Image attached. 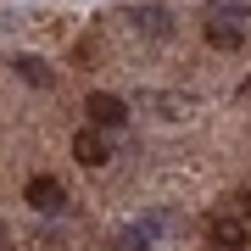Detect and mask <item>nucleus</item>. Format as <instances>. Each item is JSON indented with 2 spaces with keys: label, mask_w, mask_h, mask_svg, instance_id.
<instances>
[{
  "label": "nucleus",
  "mask_w": 251,
  "mask_h": 251,
  "mask_svg": "<svg viewBox=\"0 0 251 251\" xmlns=\"http://www.w3.org/2000/svg\"><path fill=\"white\" fill-rule=\"evenodd\" d=\"M140 106L156 117H190L196 112V95H173V90H140Z\"/></svg>",
  "instance_id": "f257e3e1"
},
{
  "label": "nucleus",
  "mask_w": 251,
  "mask_h": 251,
  "mask_svg": "<svg viewBox=\"0 0 251 251\" xmlns=\"http://www.w3.org/2000/svg\"><path fill=\"white\" fill-rule=\"evenodd\" d=\"M28 206H34V212H62V206H67L62 179H45V173H39V179H28Z\"/></svg>",
  "instance_id": "f03ea898"
},
{
  "label": "nucleus",
  "mask_w": 251,
  "mask_h": 251,
  "mask_svg": "<svg viewBox=\"0 0 251 251\" xmlns=\"http://www.w3.org/2000/svg\"><path fill=\"white\" fill-rule=\"evenodd\" d=\"M246 240H251V234H246V218H212V246L218 251H246Z\"/></svg>",
  "instance_id": "7ed1b4c3"
},
{
  "label": "nucleus",
  "mask_w": 251,
  "mask_h": 251,
  "mask_svg": "<svg viewBox=\"0 0 251 251\" xmlns=\"http://www.w3.org/2000/svg\"><path fill=\"white\" fill-rule=\"evenodd\" d=\"M73 156L84 162V168H100V162L112 156V145L95 134V128H78V134H73Z\"/></svg>",
  "instance_id": "20e7f679"
},
{
  "label": "nucleus",
  "mask_w": 251,
  "mask_h": 251,
  "mask_svg": "<svg viewBox=\"0 0 251 251\" xmlns=\"http://www.w3.org/2000/svg\"><path fill=\"white\" fill-rule=\"evenodd\" d=\"M84 112H90L95 128H117V123L128 117V106H123L117 95H90V106H84Z\"/></svg>",
  "instance_id": "39448f33"
},
{
  "label": "nucleus",
  "mask_w": 251,
  "mask_h": 251,
  "mask_svg": "<svg viewBox=\"0 0 251 251\" xmlns=\"http://www.w3.org/2000/svg\"><path fill=\"white\" fill-rule=\"evenodd\" d=\"M134 28H140V34H151V39H168V34H173V23H168V11H162V6H140V11H134Z\"/></svg>",
  "instance_id": "423d86ee"
},
{
  "label": "nucleus",
  "mask_w": 251,
  "mask_h": 251,
  "mask_svg": "<svg viewBox=\"0 0 251 251\" xmlns=\"http://www.w3.org/2000/svg\"><path fill=\"white\" fill-rule=\"evenodd\" d=\"M206 39H212L218 50H240V28L224 23V17H212V23H206Z\"/></svg>",
  "instance_id": "0eeeda50"
},
{
  "label": "nucleus",
  "mask_w": 251,
  "mask_h": 251,
  "mask_svg": "<svg viewBox=\"0 0 251 251\" xmlns=\"http://www.w3.org/2000/svg\"><path fill=\"white\" fill-rule=\"evenodd\" d=\"M17 78H23V84H39V90H50V67L39 62V56H17Z\"/></svg>",
  "instance_id": "6e6552de"
},
{
  "label": "nucleus",
  "mask_w": 251,
  "mask_h": 251,
  "mask_svg": "<svg viewBox=\"0 0 251 251\" xmlns=\"http://www.w3.org/2000/svg\"><path fill=\"white\" fill-rule=\"evenodd\" d=\"M117 251H151V234L145 229H123L117 234Z\"/></svg>",
  "instance_id": "1a4fd4ad"
},
{
  "label": "nucleus",
  "mask_w": 251,
  "mask_h": 251,
  "mask_svg": "<svg viewBox=\"0 0 251 251\" xmlns=\"http://www.w3.org/2000/svg\"><path fill=\"white\" fill-rule=\"evenodd\" d=\"M240 100H251V78H246V84H240Z\"/></svg>",
  "instance_id": "9d476101"
},
{
  "label": "nucleus",
  "mask_w": 251,
  "mask_h": 251,
  "mask_svg": "<svg viewBox=\"0 0 251 251\" xmlns=\"http://www.w3.org/2000/svg\"><path fill=\"white\" fill-rule=\"evenodd\" d=\"M0 251H6V224H0Z\"/></svg>",
  "instance_id": "9b49d317"
},
{
  "label": "nucleus",
  "mask_w": 251,
  "mask_h": 251,
  "mask_svg": "<svg viewBox=\"0 0 251 251\" xmlns=\"http://www.w3.org/2000/svg\"><path fill=\"white\" fill-rule=\"evenodd\" d=\"M246 224H251V196H246Z\"/></svg>",
  "instance_id": "f8f14e48"
}]
</instances>
